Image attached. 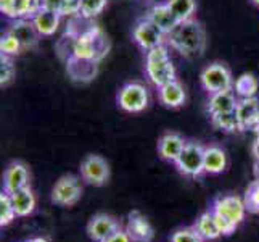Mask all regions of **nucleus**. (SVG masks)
I'll list each match as a JSON object with an SVG mask.
<instances>
[{"label":"nucleus","mask_w":259,"mask_h":242,"mask_svg":"<svg viewBox=\"0 0 259 242\" xmlns=\"http://www.w3.org/2000/svg\"><path fill=\"white\" fill-rule=\"evenodd\" d=\"M206 31L195 18L179 21L172 31L166 36L167 47L179 52L185 58H198L206 50Z\"/></svg>","instance_id":"nucleus-1"},{"label":"nucleus","mask_w":259,"mask_h":242,"mask_svg":"<svg viewBox=\"0 0 259 242\" xmlns=\"http://www.w3.org/2000/svg\"><path fill=\"white\" fill-rule=\"evenodd\" d=\"M145 76L156 89L176 79V66L167 44L145 52Z\"/></svg>","instance_id":"nucleus-2"},{"label":"nucleus","mask_w":259,"mask_h":242,"mask_svg":"<svg viewBox=\"0 0 259 242\" xmlns=\"http://www.w3.org/2000/svg\"><path fill=\"white\" fill-rule=\"evenodd\" d=\"M108 52H110V39L98 26L92 24L91 28L84 31L82 34H79V36L74 34L73 57L92 58L97 61H102Z\"/></svg>","instance_id":"nucleus-3"},{"label":"nucleus","mask_w":259,"mask_h":242,"mask_svg":"<svg viewBox=\"0 0 259 242\" xmlns=\"http://www.w3.org/2000/svg\"><path fill=\"white\" fill-rule=\"evenodd\" d=\"M166 36L167 34L145 15L140 16L132 26V41L144 52L166 44Z\"/></svg>","instance_id":"nucleus-4"},{"label":"nucleus","mask_w":259,"mask_h":242,"mask_svg":"<svg viewBox=\"0 0 259 242\" xmlns=\"http://www.w3.org/2000/svg\"><path fill=\"white\" fill-rule=\"evenodd\" d=\"M116 102L118 107L126 113H142L147 110L148 102H150V94L148 89L142 83H126L116 95Z\"/></svg>","instance_id":"nucleus-5"},{"label":"nucleus","mask_w":259,"mask_h":242,"mask_svg":"<svg viewBox=\"0 0 259 242\" xmlns=\"http://www.w3.org/2000/svg\"><path fill=\"white\" fill-rule=\"evenodd\" d=\"M177 171L185 178L196 179L204 175V146L195 141H187L184 152L176 160Z\"/></svg>","instance_id":"nucleus-6"},{"label":"nucleus","mask_w":259,"mask_h":242,"mask_svg":"<svg viewBox=\"0 0 259 242\" xmlns=\"http://www.w3.org/2000/svg\"><path fill=\"white\" fill-rule=\"evenodd\" d=\"M200 83L208 94H216L222 91H232L235 79L232 76V71L224 63L214 61V63H209L208 66L203 68L200 75Z\"/></svg>","instance_id":"nucleus-7"},{"label":"nucleus","mask_w":259,"mask_h":242,"mask_svg":"<svg viewBox=\"0 0 259 242\" xmlns=\"http://www.w3.org/2000/svg\"><path fill=\"white\" fill-rule=\"evenodd\" d=\"M82 195V186L79 178L74 175L61 176L52 187V202L58 207H73Z\"/></svg>","instance_id":"nucleus-8"},{"label":"nucleus","mask_w":259,"mask_h":242,"mask_svg":"<svg viewBox=\"0 0 259 242\" xmlns=\"http://www.w3.org/2000/svg\"><path fill=\"white\" fill-rule=\"evenodd\" d=\"M79 173L84 183L95 187H102L110 181V165L100 155H87L81 161Z\"/></svg>","instance_id":"nucleus-9"},{"label":"nucleus","mask_w":259,"mask_h":242,"mask_svg":"<svg viewBox=\"0 0 259 242\" xmlns=\"http://www.w3.org/2000/svg\"><path fill=\"white\" fill-rule=\"evenodd\" d=\"M211 210L214 213H219L222 217L229 218L230 221H234L235 225H240L245 220L246 215V205L245 200L238 195H219L214 199Z\"/></svg>","instance_id":"nucleus-10"},{"label":"nucleus","mask_w":259,"mask_h":242,"mask_svg":"<svg viewBox=\"0 0 259 242\" xmlns=\"http://www.w3.org/2000/svg\"><path fill=\"white\" fill-rule=\"evenodd\" d=\"M98 63L92 58L71 57L66 60V73L74 83H91L98 75Z\"/></svg>","instance_id":"nucleus-11"},{"label":"nucleus","mask_w":259,"mask_h":242,"mask_svg":"<svg viewBox=\"0 0 259 242\" xmlns=\"http://www.w3.org/2000/svg\"><path fill=\"white\" fill-rule=\"evenodd\" d=\"M121 226V223L108 213H97L87 223V236L94 242H103Z\"/></svg>","instance_id":"nucleus-12"},{"label":"nucleus","mask_w":259,"mask_h":242,"mask_svg":"<svg viewBox=\"0 0 259 242\" xmlns=\"http://www.w3.org/2000/svg\"><path fill=\"white\" fill-rule=\"evenodd\" d=\"M29 169L23 161H12L4 171V191L8 194H13L24 187H29Z\"/></svg>","instance_id":"nucleus-13"},{"label":"nucleus","mask_w":259,"mask_h":242,"mask_svg":"<svg viewBox=\"0 0 259 242\" xmlns=\"http://www.w3.org/2000/svg\"><path fill=\"white\" fill-rule=\"evenodd\" d=\"M61 18L63 16H61V13L55 10V8L39 7V10L32 15L31 20L42 38H52L60 28Z\"/></svg>","instance_id":"nucleus-14"},{"label":"nucleus","mask_w":259,"mask_h":242,"mask_svg":"<svg viewBox=\"0 0 259 242\" xmlns=\"http://www.w3.org/2000/svg\"><path fill=\"white\" fill-rule=\"evenodd\" d=\"M7 31H10L15 38L21 42V46L24 50H31L39 44V39L42 36L39 31L35 29V26L32 23L31 18H21V20H12L10 28Z\"/></svg>","instance_id":"nucleus-15"},{"label":"nucleus","mask_w":259,"mask_h":242,"mask_svg":"<svg viewBox=\"0 0 259 242\" xmlns=\"http://www.w3.org/2000/svg\"><path fill=\"white\" fill-rule=\"evenodd\" d=\"M126 231L132 237L134 242H151L155 237V229L150 225L145 215L140 212L134 210L129 213L127 223H126Z\"/></svg>","instance_id":"nucleus-16"},{"label":"nucleus","mask_w":259,"mask_h":242,"mask_svg":"<svg viewBox=\"0 0 259 242\" xmlns=\"http://www.w3.org/2000/svg\"><path fill=\"white\" fill-rule=\"evenodd\" d=\"M158 98L166 109H181L187 100L185 87L181 81H169V83L158 87Z\"/></svg>","instance_id":"nucleus-17"},{"label":"nucleus","mask_w":259,"mask_h":242,"mask_svg":"<svg viewBox=\"0 0 259 242\" xmlns=\"http://www.w3.org/2000/svg\"><path fill=\"white\" fill-rule=\"evenodd\" d=\"M185 146H187V141L181 136V134L166 132L158 141V154L163 160L176 163V160L181 157Z\"/></svg>","instance_id":"nucleus-18"},{"label":"nucleus","mask_w":259,"mask_h":242,"mask_svg":"<svg viewBox=\"0 0 259 242\" xmlns=\"http://www.w3.org/2000/svg\"><path fill=\"white\" fill-rule=\"evenodd\" d=\"M237 105H238V97L234 92V89H232V91H222V92H216V94H209L206 110H208L209 116L226 115V113L235 112Z\"/></svg>","instance_id":"nucleus-19"},{"label":"nucleus","mask_w":259,"mask_h":242,"mask_svg":"<svg viewBox=\"0 0 259 242\" xmlns=\"http://www.w3.org/2000/svg\"><path fill=\"white\" fill-rule=\"evenodd\" d=\"M237 116L240 123V131H246L259 123V98H238Z\"/></svg>","instance_id":"nucleus-20"},{"label":"nucleus","mask_w":259,"mask_h":242,"mask_svg":"<svg viewBox=\"0 0 259 242\" xmlns=\"http://www.w3.org/2000/svg\"><path fill=\"white\" fill-rule=\"evenodd\" d=\"M145 16H148L151 21H153L156 26H159L166 34L169 31H172L176 28V24L179 23V20L174 16L172 10L167 7L166 2H158L148 7V10L145 13Z\"/></svg>","instance_id":"nucleus-21"},{"label":"nucleus","mask_w":259,"mask_h":242,"mask_svg":"<svg viewBox=\"0 0 259 242\" xmlns=\"http://www.w3.org/2000/svg\"><path fill=\"white\" fill-rule=\"evenodd\" d=\"M227 168V154L219 146H204V175H221Z\"/></svg>","instance_id":"nucleus-22"},{"label":"nucleus","mask_w":259,"mask_h":242,"mask_svg":"<svg viewBox=\"0 0 259 242\" xmlns=\"http://www.w3.org/2000/svg\"><path fill=\"white\" fill-rule=\"evenodd\" d=\"M193 228L201 236L203 240H208V242L209 240H216V239H219L222 236L221 231H219L218 223H216V218H214V213H212L211 207H209V210L203 212L200 217L195 220Z\"/></svg>","instance_id":"nucleus-23"},{"label":"nucleus","mask_w":259,"mask_h":242,"mask_svg":"<svg viewBox=\"0 0 259 242\" xmlns=\"http://www.w3.org/2000/svg\"><path fill=\"white\" fill-rule=\"evenodd\" d=\"M12 195V200L15 205V210H16V217L18 218H24V217H29V215L35 210V205H37V200H35V195L29 187H24V189L16 191Z\"/></svg>","instance_id":"nucleus-24"},{"label":"nucleus","mask_w":259,"mask_h":242,"mask_svg":"<svg viewBox=\"0 0 259 242\" xmlns=\"http://www.w3.org/2000/svg\"><path fill=\"white\" fill-rule=\"evenodd\" d=\"M234 92L238 98H251L257 97L259 92V81L251 73L240 75L234 83Z\"/></svg>","instance_id":"nucleus-25"},{"label":"nucleus","mask_w":259,"mask_h":242,"mask_svg":"<svg viewBox=\"0 0 259 242\" xmlns=\"http://www.w3.org/2000/svg\"><path fill=\"white\" fill-rule=\"evenodd\" d=\"M166 4L179 21L190 20L196 12V0H166Z\"/></svg>","instance_id":"nucleus-26"},{"label":"nucleus","mask_w":259,"mask_h":242,"mask_svg":"<svg viewBox=\"0 0 259 242\" xmlns=\"http://www.w3.org/2000/svg\"><path fill=\"white\" fill-rule=\"evenodd\" d=\"M16 218V210L12 200V195L2 191L0 194V226L5 228L8 225H12Z\"/></svg>","instance_id":"nucleus-27"},{"label":"nucleus","mask_w":259,"mask_h":242,"mask_svg":"<svg viewBox=\"0 0 259 242\" xmlns=\"http://www.w3.org/2000/svg\"><path fill=\"white\" fill-rule=\"evenodd\" d=\"M23 46L21 42L18 41L15 36L10 31H5L0 38V55H5V57H16L20 55L23 52Z\"/></svg>","instance_id":"nucleus-28"},{"label":"nucleus","mask_w":259,"mask_h":242,"mask_svg":"<svg viewBox=\"0 0 259 242\" xmlns=\"http://www.w3.org/2000/svg\"><path fill=\"white\" fill-rule=\"evenodd\" d=\"M211 123L216 126L218 129L224 131V132H235L240 131V123H238V116H237V110L232 113H226V115H216V116H209Z\"/></svg>","instance_id":"nucleus-29"},{"label":"nucleus","mask_w":259,"mask_h":242,"mask_svg":"<svg viewBox=\"0 0 259 242\" xmlns=\"http://www.w3.org/2000/svg\"><path fill=\"white\" fill-rule=\"evenodd\" d=\"M39 0H15V15L13 20H21V18H32V15L39 10Z\"/></svg>","instance_id":"nucleus-30"},{"label":"nucleus","mask_w":259,"mask_h":242,"mask_svg":"<svg viewBox=\"0 0 259 242\" xmlns=\"http://www.w3.org/2000/svg\"><path fill=\"white\" fill-rule=\"evenodd\" d=\"M106 4H108V0H82V7H81L79 16L85 18V20H94L95 16L103 13Z\"/></svg>","instance_id":"nucleus-31"},{"label":"nucleus","mask_w":259,"mask_h":242,"mask_svg":"<svg viewBox=\"0 0 259 242\" xmlns=\"http://www.w3.org/2000/svg\"><path fill=\"white\" fill-rule=\"evenodd\" d=\"M15 78V63L12 57L0 55V86L5 87Z\"/></svg>","instance_id":"nucleus-32"},{"label":"nucleus","mask_w":259,"mask_h":242,"mask_svg":"<svg viewBox=\"0 0 259 242\" xmlns=\"http://www.w3.org/2000/svg\"><path fill=\"white\" fill-rule=\"evenodd\" d=\"M171 242H204L193 226L179 228L172 232Z\"/></svg>","instance_id":"nucleus-33"},{"label":"nucleus","mask_w":259,"mask_h":242,"mask_svg":"<svg viewBox=\"0 0 259 242\" xmlns=\"http://www.w3.org/2000/svg\"><path fill=\"white\" fill-rule=\"evenodd\" d=\"M243 200H245L248 212L259 213V181H253L248 186Z\"/></svg>","instance_id":"nucleus-34"},{"label":"nucleus","mask_w":259,"mask_h":242,"mask_svg":"<svg viewBox=\"0 0 259 242\" xmlns=\"http://www.w3.org/2000/svg\"><path fill=\"white\" fill-rule=\"evenodd\" d=\"M82 0H60L58 12L63 18H76L81 13Z\"/></svg>","instance_id":"nucleus-35"},{"label":"nucleus","mask_w":259,"mask_h":242,"mask_svg":"<svg viewBox=\"0 0 259 242\" xmlns=\"http://www.w3.org/2000/svg\"><path fill=\"white\" fill-rule=\"evenodd\" d=\"M214 218H216V223H218L219 231H221L222 236H232L235 232V229L238 228V225H235L234 221H230L229 218L222 217V215H219V213H214Z\"/></svg>","instance_id":"nucleus-36"},{"label":"nucleus","mask_w":259,"mask_h":242,"mask_svg":"<svg viewBox=\"0 0 259 242\" xmlns=\"http://www.w3.org/2000/svg\"><path fill=\"white\" fill-rule=\"evenodd\" d=\"M103 242H134V240H132V237L129 236V232L126 231V228H121V226H119L108 239L103 240Z\"/></svg>","instance_id":"nucleus-37"},{"label":"nucleus","mask_w":259,"mask_h":242,"mask_svg":"<svg viewBox=\"0 0 259 242\" xmlns=\"http://www.w3.org/2000/svg\"><path fill=\"white\" fill-rule=\"evenodd\" d=\"M0 13L13 20L15 15V0H0Z\"/></svg>","instance_id":"nucleus-38"},{"label":"nucleus","mask_w":259,"mask_h":242,"mask_svg":"<svg viewBox=\"0 0 259 242\" xmlns=\"http://www.w3.org/2000/svg\"><path fill=\"white\" fill-rule=\"evenodd\" d=\"M39 2H40V7H49V8H55V10H58L60 0H39Z\"/></svg>","instance_id":"nucleus-39"},{"label":"nucleus","mask_w":259,"mask_h":242,"mask_svg":"<svg viewBox=\"0 0 259 242\" xmlns=\"http://www.w3.org/2000/svg\"><path fill=\"white\" fill-rule=\"evenodd\" d=\"M24 242H49L46 237H32V239H28V240H24Z\"/></svg>","instance_id":"nucleus-40"},{"label":"nucleus","mask_w":259,"mask_h":242,"mask_svg":"<svg viewBox=\"0 0 259 242\" xmlns=\"http://www.w3.org/2000/svg\"><path fill=\"white\" fill-rule=\"evenodd\" d=\"M251 2H253V4H254L256 7H259V0H251Z\"/></svg>","instance_id":"nucleus-41"}]
</instances>
